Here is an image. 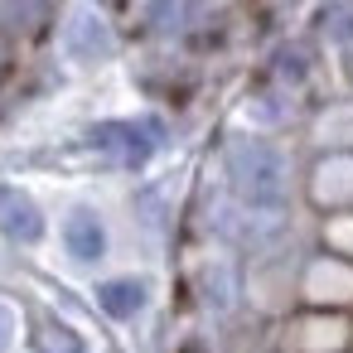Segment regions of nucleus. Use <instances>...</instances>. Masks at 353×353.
<instances>
[{"label": "nucleus", "mask_w": 353, "mask_h": 353, "mask_svg": "<svg viewBox=\"0 0 353 353\" xmlns=\"http://www.w3.org/2000/svg\"><path fill=\"white\" fill-rule=\"evenodd\" d=\"M324 252L353 261V208L348 213H329L324 218Z\"/></svg>", "instance_id": "nucleus-12"}, {"label": "nucleus", "mask_w": 353, "mask_h": 353, "mask_svg": "<svg viewBox=\"0 0 353 353\" xmlns=\"http://www.w3.org/2000/svg\"><path fill=\"white\" fill-rule=\"evenodd\" d=\"M314 145H319V155L353 150V102L324 107V112L314 117Z\"/></svg>", "instance_id": "nucleus-10"}, {"label": "nucleus", "mask_w": 353, "mask_h": 353, "mask_svg": "<svg viewBox=\"0 0 353 353\" xmlns=\"http://www.w3.org/2000/svg\"><path fill=\"white\" fill-rule=\"evenodd\" d=\"M97 310L107 314V319H117V324H126V319H136L145 305H150V285L141 281V276H107V281H97Z\"/></svg>", "instance_id": "nucleus-8"}, {"label": "nucleus", "mask_w": 353, "mask_h": 353, "mask_svg": "<svg viewBox=\"0 0 353 353\" xmlns=\"http://www.w3.org/2000/svg\"><path fill=\"white\" fill-rule=\"evenodd\" d=\"M290 353H348L353 348V319L339 310H305L285 329Z\"/></svg>", "instance_id": "nucleus-3"}, {"label": "nucleus", "mask_w": 353, "mask_h": 353, "mask_svg": "<svg viewBox=\"0 0 353 353\" xmlns=\"http://www.w3.org/2000/svg\"><path fill=\"white\" fill-rule=\"evenodd\" d=\"M39 353H88V348H83V339H78L68 324L39 319Z\"/></svg>", "instance_id": "nucleus-13"}, {"label": "nucleus", "mask_w": 353, "mask_h": 353, "mask_svg": "<svg viewBox=\"0 0 353 353\" xmlns=\"http://www.w3.org/2000/svg\"><path fill=\"white\" fill-rule=\"evenodd\" d=\"M63 252L78 266H97L107 256V223H102L97 208H88V203L68 208V218H63Z\"/></svg>", "instance_id": "nucleus-7"}, {"label": "nucleus", "mask_w": 353, "mask_h": 353, "mask_svg": "<svg viewBox=\"0 0 353 353\" xmlns=\"http://www.w3.org/2000/svg\"><path fill=\"white\" fill-rule=\"evenodd\" d=\"M228 189L252 218H281L290 208V160L281 145L261 136L228 141Z\"/></svg>", "instance_id": "nucleus-1"}, {"label": "nucleus", "mask_w": 353, "mask_h": 353, "mask_svg": "<svg viewBox=\"0 0 353 353\" xmlns=\"http://www.w3.org/2000/svg\"><path fill=\"white\" fill-rule=\"evenodd\" d=\"M44 208L34 203V194H25L20 184H0V232L15 247H34L44 242Z\"/></svg>", "instance_id": "nucleus-6"}, {"label": "nucleus", "mask_w": 353, "mask_h": 353, "mask_svg": "<svg viewBox=\"0 0 353 353\" xmlns=\"http://www.w3.org/2000/svg\"><path fill=\"white\" fill-rule=\"evenodd\" d=\"M63 44H68V54H73L78 63H102V59H112V49H117L112 30H107L102 15H92V10H78V15L68 20Z\"/></svg>", "instance_id": "nucleus-9"}, {"label": "nucleus", "mask_w": 353, "mask_h": 353, "mask_svg": "<svg viewBox=\"0 0 353 353\" xmlns=\"http://www.w3.org/2000/svg\"><path fill=\"white\" fill-rule=\"evenodd\" d=\"M300 300H305V310H339V314H348L353 310V261H343L334 252L310 256L305 271H300Z\"/></svg>", "instance_id": "nucleus-2"}, {"label": "nucleus", "mask_w": 353, "mask_h": 353, "mask_svg": "<svg viewBox=\"0 0 353 353\" xmlns=\"http://www.w3.org/2000/svg\"><path fill=\"white\" fill-rule=\"evenodd\" d=\"M10 343H15V310L0 300V353H10Z\"/></svg>", "instance_id": "nucleus-14"}, {"label": "nucleus", "mask_w": 353, "mask_h": 353, "mask_svg": "<svg viewBox=\"0 0 353 353\" xmlns=\"http://www.w3.org/2000/svg\"><path fill=\"white\" fill-rule=\"evenodd\" d=\"M310 199L324 213H348L353 208V150L319 155L310 170Z\"/></svg>", "instance_id": "nucleus-5"}, {"label": "nucleus", "mask_w": 353, "mask_h": 353, "mask_svg": "<svg viewBox=\"0 0 353 353\" xmlns=\"http://www.w3.org/2000/svg\"><path fill=\"white\" fill-rule=\"evenodd\" d=\"M160 126L155 121H97L88 131V145H97L102 155L121 160V165H145L160 150Z\"/></svg>", "instance_id": "nucleus-4"}, {"label": "nucleus", "mask_w": 353, "mask_h": 353, "mask_svg": "<svg viewBox=\"0 0 353 353\" xmlns=\"http://www.w3.org/2000/svg\"><path fill=\"white\" fill-rule=\"evenodd\" d=\"M199 290H203L208 310H228V305H232V295H237L232 271H228L223 261H213V266H203V271H199Z\"/></svg>", "instance_id": "nucleus-11"}]
</instances>
